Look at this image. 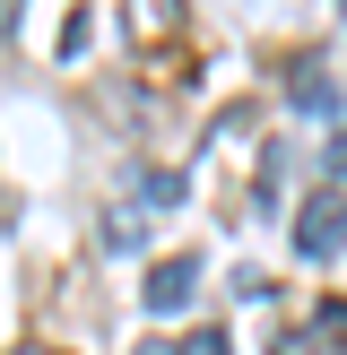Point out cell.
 <instances>
[{"instance_id": "cell-7", "label": "cell", "mask_w": 347, "mask_h": 355, "mask_svg": "<svg viewBox=\"0 0 347 355\" xmlns=\"http://www.w3.org/2000/svg\"><path fill=\"white\" fill-rule=\"evenodd\" d=\"M330 173H347V130H339V139H330Z\"/></svg>"}, {"instance_id": "cell-5", "label": "cell", "mask_w": 347, "mask_h": 355, "mask_svg": "<svg viewBox=\"0 0 347 355\" xmlns=\"http://www.w3.org/2000/svg\"><path fill=\"white\" fill-rule=\"evenodd\" d=\"M174 355H226V338H217V329H191V338L174 347Z\"/></svg>"}, {"instance_id": "cell-6", "label": "cell", "mask_w": 347, "mask_h": 355, "mask_svg": "<svg viewBox=\"0 0 347 355\" xmlns=\"http://www.w3.org/2000/svg\"><path fill=\"white\" fill-rule=\"evenodd\" d=\"M321 329H330V338L347 347V304H321Z\"/></svg>"}, {"instance_id": "cell-3", "label": "cell", "mask_w": 347, "mask_h": 355, "mask_svg": "<svg viewBox=\"0 0 347 355\" xmlns=\"http://www.w3.org/2000/svg\"><path fill=\"white\" fill-rule=\"evenodd\" d=\"M139 234H148V217H139V208H113V225H104V252H139Z\"/></svg>"}, {"instance_id": "cell-2", "label": "cell", "mask_w": 347, "mask_h": 355, "mask_svg": "<svg viewBox=\"0 0 347 355\" xmlns=\"http://www.w3.org/2000/svg\"><path fill=\"white\" fill-rule=\"evenodd\" d=\"M191 295H200V260H191V252L156 260V277H148V312H156V321H165V312H183Z\"/></svg>"}, {"instance_id": "cell-1", "label": "cell", "mask_w": 347, "mask_h": 355, "mask_svg": "<svg viewBox=\"0 0 347 355\" xmlns=\"http://www.w3.org/2000/svg\"><path fill=\"white\" fill-rule=\"evenodd\" d=\"M339 243H347V200H339V191L304 200V217H295V252H304V260H339Z\"/></svg>"}, {"instance_id": "cell-4", "label": "cell", "mask_w": 347, "mask_h": 355, "mask_svg": "<svg viewBox=\"0 0 347 355\" xmlns=\"http://www.w3.org/2000/svg\"><path fill=\"white\" fill-rule=\"evenodd\" d=\"M295 104H304V113H339V87H330V78H312V69H304V78H295Z\"/></svg>"}]
</instances>
